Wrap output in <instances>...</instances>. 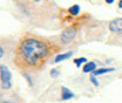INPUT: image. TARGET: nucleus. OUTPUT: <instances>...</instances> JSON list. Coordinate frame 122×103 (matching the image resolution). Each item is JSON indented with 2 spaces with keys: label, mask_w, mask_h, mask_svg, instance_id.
Instances as JSON below:
<instances>
[{
  "label": "nucleus",
  "mask_w": 122,
  "mask_h": 103,
  "mask_svg": "<svg viewBox=\"0 0 122 103\" xmlns=\"http://www.w3.org/2000/svg\"><path fill=\"white\" fill-rule=\"evenodd\" d=\"M19 56L27 66H38L48 56L49 48L46 42L36 39H26L19 46Z\"/></svg>",
  "instance_id": "f257e3e1"
},
{
  "label": "nucleus",
  "mask_w": 122,
  "mask_h": 103,
  "mask_svg": "<svg viewBox=\"0 0 122 103\" xmlns=\"http://www.w3.org/2000/svg\"><path fill=\"white\" fill-rule=\"evenodd\" d=\"M0 78H1V88L10 89L12 87V74L8 70L7 67H0Z\"/></svg>",
  "instance_id": "f03ea898"
},
{
  "label": "nucleus",
  "mask_w": 122,
  "mask_h": 103,
  "mask_svg": "<svg viewBox=\"0 0 122 103\" xmlns=\"http://www.w3.org/2000/svg\"><path fill=\"white\" fill-rule=\"evenodd\" d=\"M76 35V30L75 28H73V27H71V28H67V29H65L62 33H61V41L63 42V44H68V42H71L74 38H75Z\"/></svg>",
  "instance_id": "7ed1b4c3"
},
{
  "label": "nucleus",
  "mask_w": 122,
  "mask_h": 103,
  "mask_svg": "<svg viewBox=\"0 0 122 103\" xmlns=\"http://www.w3.org/2000/svg\"><path fill=\"white\" fill-rule=\"evenodd\" d=\"M109 29L110 32L115 33V34H120L122 35V18H117L110 21L109 24Z\"/></svg>",
  "instance_id": "20e7f679"
},
{
  "label": "nucleus",
  "mask_w": 122,
  "mask_h": 103,
  "mask_svg": "<svg viewBox=\"0 0 122 103\" xmlns=\"http://www.w3.org/2000/svg\"><path fill=\"white\" fill-rule=\"evenodd\" d=\"M74 97V94L66 87H61V100L66 101V100H71Z\"/></svg>",
  "instance_id": "39448f33"
},
{
  "label": "nucleus",
  "mask_w": 122,
  "mask_h": 103,
  "mask_svg": "<svg viewBox=\"0 0 122 103\" xmlns=\"http://www.w3.org/2000/svg\"><path fill=\"white\" fill-rule=\"evenodd\" d=\"M95 69H96V63L93 62V61L87 62V63L83 66V73H93Z\"/></svg>",
  "instance_id": "423d86ee"
},
{
  "label": "nucleus",
  "mask_w": 122,
  "mask_h": 103,
  "mask_svg": "<svg viewBox=\"0 0 122 103\" xmlns=\"http://www.w3.org/2000/svg\"><path fill=\"white\" fill-rule=\"evenodd\" d=\"M73 53H74V52H68V53H66V54H59V55L55 58L54 62H55V63H59L60 61H63V60L69 59V58L73 55Z\"/></svg>",
  "instance_id": "0eeeda50"
},
{
  "label": "nucleus",
  "mask_w": 122,
  "mask_h": 103,
  "mask_svg": "<svg viewBox=\"0 0 122 103\" xmlns=\"http://www.w3.org/2000/svg\"><path fill=\"white\" fill-rule=\"evenodd\" d=\"M115 69L114 68H100V69H95L94 72H93V75H95V76H97V75H102V74H106V73H112V72H114Z\"/></svg>",
  "instance_id": "6e6552de"
},
{
  "label": "nucleus",
  "mask_w": 122,
  "mask_h": 103,
  "mask_svg": "<svg viewBox=\"0 0 122 103\" xmlns=\"http://www.w3.org/2000/svg\"><path fill=\"white\" fill-rule=\"evenodd\" d=\"M68 12L72 15H77L79 12H80V6H79V5H73V6L68 10Z\"/></svg>",
  "instance_id": "1a4fd4ad"
},
{
  "label": "nucleus",
  "mask_w": 122,
  "mask_h": 103,
  "mask_svg": "<svg viewBox=\"0 0 122 103\" xmlns=\"http://www.w3.org/2000/svg\"><path fill=\"white\" fill-rule=\"evenodd\" d=\"M86 61H87V59H86V58H79V59L74 60V63H75V66L77 67V68H80V66H81L83 62H86Z\"/></svg>",
  "instance_id": "9d476101"
},
{
  "label": "nucleus",
  "mask_w": 122,
  "mask_h": 103,
  "mask_svg": "<svg viewBox=\"0 0 122 103\" xmlns=\"http://www.w3.org/2000/svg\"><path fill=\"white\" fill-rule=\"evenodd\" d=\"M91 82L95 86V87H99V82L96 81V77H95V75H92L91 76Z\"/></svg>",
  "instance_id": "9b49d317"
},
{
  "label": "nucleus",
  "mask_w": 122,
  "mask_h": 103,
  "mask_svg": "<svg viewBox=\"0 0 122 103\" xmlns=\"http://www.w3.org/2000/svg\"><path fill=\"white\" fill-rule=\"evenodd\" d=\"M59 70H56V69H52V70H51V76H52V77H54V78H55V77H58V76H59Z\"/></svg>",
  "instance_id": "f8f14e48"
},
{
  "label": "nucleus",
  "mask_w": 122,
  "mask_h": 103,
  "mask_svg": "<svg viewBox=\"0 0 122 103\" xmlns=\"http://www.w3.org/2000/svg\"><path fill=\"white\" fill-rule=\"evenodd\" d=\"M0 58H4V48L0 47Z\"/></svg>",
  "instance_id": "ddd939ff"
},
{
  "label": "nucleus",
  "mask_w": 122,
  "mask_h": 103,
  "mask_svg": "<svg viewBox=\"0 0 122 103\" xmlns=\"http://www.w3.org/2000/svg\"><path fill=\"white\" fill-rule=\"evenodd\" d=\"M105 1H106L107 4H113V2H114L115 0H105Z\"/></svg>",
  "instance_id": "4468645a"
},
{
  "label": "nucleus",
  "mask_w": 122,
  "mask_h": 103,
  "mask_svg": "<svg viewBox=\"0 0 122 103\" xmlns=\"http://www.w3.org/2000/svg\"><path fill=\"white\" fill-rule=\"evenodd\" d=\"M119 7H120V8H122V0H120V1H119Z\"/></svg>",
  "instance_id": "2eb2a0df"
},
{
  "label": "nucleus",
  "mask_w": 122,
  "mask_h": 103,
  "mask_svg": "<svg viewBox=\"0 0 122 103\" xmlns=\"http://www.w3.org/2000/svg\"><path fill=\"white\" fill-rule=\"evenodd\" d=\"M4 103H10V102H7V101H6V102H4Z\"/></svg>",
  "instance_id": "dca6fc26"
}]
</instances>
